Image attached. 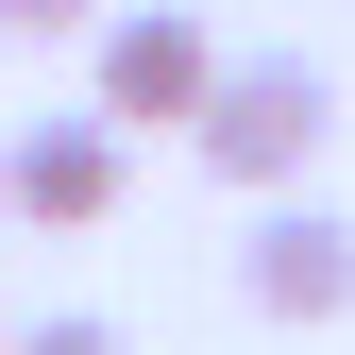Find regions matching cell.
<instances>
[{"mask_svg":"<svg viewBox=\"0 0 355 355\" xmlns=\"http://www.w3.org/2000/svg\"><path fill=\"white\" fill-rule=\"evenodd\" d=\"M220 68L237 51H220L203 17H169V0L153 17H102V119H136V136H187V119L220 102Z\"/></svg>","mask_w":355,"mask_h":355,"instance_id":"cell-3","label":"cell"},{"mask_svg":"<svg viewBox=\"0 0 355 355\" xmlns=\"http://www.w3.org/2000/svg\"><path fill=\"white\" fill-rule=\"evenodd\" d=\"M17 355H136L119 322H17Z\"/></svg>","mask_w":355,"mask_h":355,"instance_id":"cell-5","label":"cell"},{"mask_svg":"<svg viewBox=\"0 0 355 355\" xmlns=\"http://www.w3.org/2000/svg\"><path fill=\"white\" fill-rule=\"evenodd\" d=\"M0 355H17V322H0Z\"/></svg>","mask_w":355,"mask_h":355,"instance_id":"cell-7","label":"cell"},{"mask_svg":"<svg viewBox=\"0 0 355 355\" xmlns=\"http://www.w3.org/2000/svg\"><path fill=\"white\" fill-rule=\"evenodd\" d=\"M0 34H102V0H0Z\"/></svg>","mask_w":355,"mask_h":355,"instance_id":"cell-6","label":"cell"},{"mask_svg":"<svg viewBox=\"0 0 355 355\" xmlns=\"http://www.w3.org/2000/svg\"><path fill=\"white\" fill-rule=\"evenodd\" d=\"M119 187H136V119H17L0 136V220H34V237H85V220H119Z\"/></svg>","mask_w":355,"mask_h":355,"instance_id":"cell-2","label":"cell"},{"mask_svg":"<svg viewBox=\"0 0 355 355\" xmlns=\"http://www.w3.org/2000/svg\"><path fill=\"white\" fill-rule=\"evenodd\" d=\"M322 136H338V85L304 68V51H237V68H220V102L187 119V153L220 169V187H254V203L304 187V169H322Z\"/></svg>","mask_w":355,"mask_h":355,"instance_id":"cell-1","label":"cell"},{"mask_svg":"<svg viewBox=\"0 0 355 355\" xmlns=\"http://www.w3.org/2000/svg\"><path fill=\"white\" fill-rule=\"evenodd\" d=\"M237 288H254V322H338L355 304V220H322V203L271 187V220L237 237Z\"/></svg>","mask_w":355,"mask_h":355,"instance_id":"cell-4","label":"cell"}]
</instances>
